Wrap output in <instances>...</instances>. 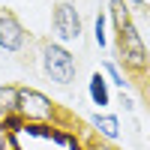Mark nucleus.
Returning <instances> with one entry per match:
<instances>
[{
  "mask_svg": "<svg viewBox=\"0 0 150 150\" xmlns=\"http://www.w3.org/2000/svg\"><path fill=\"white\" fill-rule=\"evenodd\" d=\"M42 66L48 72V78L57 81V84H69L75 78V72H78L75 57L66 51L63 45H57V42H51V45L42 48Z\"/></svg>",
  "mask_w": 150,
  "mask_h": 150,
  "instance_id": "obj_1",
  "label": "nucleus"
},
{
  "mask_svg": "<svg viewBox=\"0 0 150 150\" xmlns=\"http://www.w3.org/2000/svg\"><path fill=\"white\" fill-rule=\"evenodd\" d=\"M117 33H120V57H123V63L132 72H144L147 69V48L141 42V33L135 30V24L126 21Z\"/></svg>",
  "mask_w": 150,
  "mask_h": 150,
  "instance_id": "obj_2",
  "label": "nucleus"
},
{
  "mask_svg": "<svg viewBox=\"0 0 150 150\" xmlns=\"http://www.w3.org/2000/svg\"><path fill=\"white\" fill-rule=\"evenodd\" d=\"M18 114L27 120H51L54 105L45 93L33 90V87H18Z\"/></svg>",
  "mask_w": 150,
  "mask_h": 150,
  "instance_id": "obj_3",
  "label": "nucleus"
},
{
  "mask_svg": "<svg viewBox=\"0 0 150 150\" xmlns=\"http://www.w3.org/2000/svg\"><path fill=\"white\" fill-rule=\"evenodd\" d=\"M54 33L60 36L63 42H72V39H78L81 36V15H78V9H75L72 3H60L54 9Z\"/></svg>",
  "mask_w": 150,
  "mask_h": 150,
  "instance_id": "obj_4",
  "label": "nucleus"
},
{
  "mask_svg": "<svg viewBox=\"0 0 150 150\" xmlns=\"http://www.w3.org/2000/svg\"><path fill=\"white\" fill-rule=\"evenodd\" d=\"M24 27L12 15H0V48L3 51H21L24 48Z\"/></svg>",
  "mask_w": 150,
  "mask_h": 150,
  "instance_id": "obj_5",
  "label": "nucleus"
},
{
  "mask_svg": "<svg viewBox=\"0 0 150 150\" xmlns=\"http://www.w3.org/2000/svg\"><path fill=\"white\" fill-rule=\"evenodd\" d=\"M87 93H90L93 105H99V108L111 105V90H108V81H105V75H102V72H93V75H90V84H87Z\"/></svg>",
  "mask_w": 150,
  "mask_h": 150,
  "instance_id": "obj_6",
  "label": "nucleus"
},
{
  "mask_svg": "<svg viewBox=\"0 0 150 150\" xmlns=\"http://www.w3.org/2000/svg\"><path fill=\"white\" fill-rule=\"evenodd\" d=\"M18 111V87L3 84L0 87V117H9Z\"/></svg>",
  "mask_w": 150,
  "mask_h": 150,
  "instance_id": "obj_7",
  "label": "nucleus"
},
{
  "mask_svg": "<svg viewBox=\"0 0 150 150\" xmlns=\"http://www.w3.org/2000/svg\"><path fill=\"white\" fill-rule=\"evenodd\" d=\"M93 126L102 132L108 141H114L117 135H120V123H117V117H114V114H96V117H93Z\"/></svg>",
  "mask_w": 150,
  "mask_h": 150,
  "instance_id": "obj_8",
  "label": "nucleus"
},
{
  "mask_svg": "<svg viewBox=\"0 0 150 150\" xmlns=\"http://www.w3.org/2000/svg\"><path fill=\"white\" fill-rule=\"evenodd\" d=\"M111 15H114V24H117V30H120L123 24L129 21V12H126V3H123V0H111Z\"/></svg>",
  "mask_w": 150,
  "mask_h": 150,
  "instance_id": "obj_9",
  "label": "nucleus"
},
{
  "mask_svg": "<svg viewBox=\"0 0 150 150\" xmlns=\"http://www.w3.org/2000/svg\"><path fill=\"white\" fill-rule=\"evenodd\" d=\"M93 36H96V45H99V48H105V42H108V39H105V18H102V15H96Z\"/></svg>",
  "mask_w": 150,
  "mask_h": 150,
  "instance_id": "obj_10",
  "label": "nucleus"
},
{
  "mask_svg": "<svg viewBox=\"0 0 150 150\" xmlns=\"http://www.w3.org/2000/svg\"><path fill=\"white\" fill-rule=\"evenodd\" d=\"M105 72L111 75V84H117L120 90H123V87H126V81H123V75H120V69H117L114 63H111V60H105Z\"/></svg>",
  "mask_w": 150,
  "mask_h": 150,
  "instance_id": "obj_11",
  "label": "nucleus"
},
{
  "mask_svg": "<svg viewBox=\"0 0 150 150\" xmlns=\"http://www.w3.org/2000/svg\"><path fill=\"white\" fill-rule=\"evenodd\" d=\"M0 150H9V138H6V129L0 126Z\"/></svg>",
  "mask_w": 150,
  "mask_h": 150,
  "instance_id": "obj_12",
  "label": "nucleus"
},
{
  "mask_svg": "<svg viewBox=\"0 0 150 150\" xmlns=\"http://www.w3.org/2000/svg\"><path fill=\"white\" fill-rule=\"evenodd\" d=\"M132 3H138V6H141V3H144V0H132Z\"/></svg>",
  "mask_w": 150,
  "mask_h": 150,
  "instance_id": "obj_13",
  "label": "nucleus"
}]
</instances>
